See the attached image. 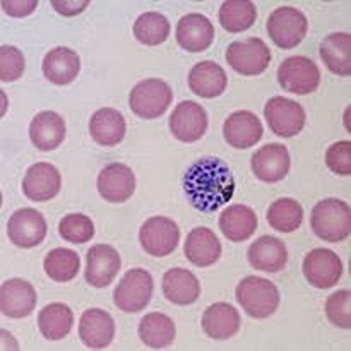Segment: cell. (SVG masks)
I'll return each mask as SVG.
<instances>
[{
    "label": "cell",
    "instance_id": "obj_1",
    "mask_svg": "<svg viewBox=\"0 0 351 351\" xmlns=\"http://www.w3.org/2000/svg\"><path fill=\"white\" fill-rule=\"evenodd\" d=\"M184 192L197 211L215 213L235 194V178L225 161L201 158L184 175Z\"/></svg>",
    "mask_w": 351,
    "mask_h": 351
},
{
    "label": "cell",
    "instance_id": "obj_2",
    "mask_svg": "<svg viewBox=\"0 0 351 351\" xmlns=\"http://www.w3.org/2000/svg\"><path fill=\"white\" fill-rule=\"evenodd\" d=\"M311 226L324 242H341L351 232V209L345 201L336 197L324 199L312 209Z\"/></svg>",
    "mask_w": 351,
    "mask_h": 351
},
{
    "label": "cell",
    "instance_id": "obj_3",
    "mask_svg": "<svg viewBox=\"0 0 351 351\" xmlns=\"http://www.w3.org/2000/svg\"><path fill=\"white\" fill-rule=\"evenodd\" d=\"M237 302L254 319H267L280 307V291L273 281L247 276L237 287Z\"/></svg>",
    "mask_w": 351,
    "mask_h": 351
},
{
    "label": "cell",
    "instance_id": "obj_4",
    "mask_svg": "<svg viewBox=\"0 0 351 351\" xmlns=\"http://www.w3.org/2000/svg\"><path fill=\"white\" fill-rule=\"evenodd\" d=\"M173 93L171 88L161 79H144L137 82L129 96L130 110L137 117L146 120L158 119L171 105Z\"/></svg>",
    "mask_w": 351,
    "mask_h": 351
},
{
    "label": "cell",
    "instance_id": "obj_5",
    "mask_svg": "<svg viewBox=\"0 0 351 351\" xmlns=\"http://www.w3.org/2000/svg\"><path fill=\"white\" fill-rule=\"evenodd\" d=\"M154 281L146 269H130L123 274L122 281L113 291L115 305L125 314H137L149 305L153 297Z\"/></svg>",
    "mask_w": 351,
    "mask_h": 351
},
{
    "label": "cell",
    "instance_id": "obj_6",
    "mask_svg": "<svg viewBox=\"0 0 351 351\" xmlns=\"http://www.w3.org/2000/svg\"><path fill=\"white\" fill-rule=\"evenodd\" d=\"M308 31V21L295 7H280L267 19V34L283 50L298 47Z\"/></svg>",
    "mask_w": 351,
    "mask_h": 351
},
{
    "label": "cell",
    "instance_id": "obj_7",
    "mask_svg": "<svg viewBox=\"0 0 351 351\" xmlns=\"http://www.w3.org/2000/svg\"><path fill=\"white\" fill-rule=\"evenodd\" d=\"M226 62L242 75H259L269 67L271 50L261 38L233 41L226 48Z\"/></svg>",
    "mask_w": 351,
    "mask_h": 351
},
{
    "label": "cell",
    "instance_id": "obj_8",
    "mask_svg": "<svg viewBox=\"0 0 351 351\" xmlns=\"http://www.w3.org/2000/svg\"><path fill=\"white\" fill-rule=\"evenodd\" d=\"M278 82L281 88L293 95H311L321 84V72L314 60L302 55L287 58L278 69Z\"/></svg>",
    "mask_w": 351,
    "mask_h": 351
},
{
    "label": "cell",
    "instance_id": "obj_9",
    "mask_svg": "<svg viewBox=\"0 0 351 351\" xmlns=\"http://www.w3.org/2000/svg\"><path fill=\"white\" fill-rule=\"evenodd\" d=\"M264 117H266L271 130L278 137H285V139L300 134L305 127V120H307L304 106L293 99L283 98V96H274V98L267 99L266 106H264Z\"/></svg>",
    "mask_w": 351,
    "mask_h": 351
},
{
    "label": "cell",
    "instance_id": "obj_10",
    "mask_svg": "<svg viewBox=\"0 0 351 351\" xmlns=\"http://www.w3.org/2000/svg\"><path fill=\"white\" fill-rule=\"evenodd\" d=\"M139 242L149 256H170L180 242V230L173 219L165 218V216H154L141 226Z\"/></svg>",
    "mask_w": 351,
    "mask_h": 351
},
{
    "label": "cell",
    "instance_id": "obj_11",
    "mask_svg": "<svg viewBox=\"0 0 351 351\" xmlns=\"http://www.w3.org/2000/svg\"><path fill=\"white\" fill-rule=\"evenodd\" d=\"M304 276L312 287L329 290L336 287L343 276V263L336 252L329 249H314L304 259Z\"/></svg>",
    "mask_w": 351,
    "mask_h": 351
},
{
    "label": "cell",
    "instance_id": "obj_12",
    "mask_svg": "<svg viewBox=\"0 0 351 351\" xmlns=\"http://www.w3.org/2000/svg\"><path fill=\"white\" fill-rule=\"evenodd\" d=\"M47 221L43 215L33 208L17 209L7 223V235L19 249H33L47 237Z\"/></svg>",
    "mask_w": 351,
    "mask_h": 351
},
{
    "label": "cell",
    "instance_id": "obj_13",
    "mask_svg": "<svg viewBox=\"0 0 351 351\" xmlns=\"http://www.w3.org/2000/svg\"><path fill=\"white\" fill-rule=\"evenodd\" d=\"M122 259L117 249L106 243L93 245L86 254L84 278L95 288H106L119 274Z\"/></svg>",
    "mask_w": 351,
    "mask_h": 351
},
{
    "label": "cell",
    "instance_id": "obj_14",
    "mask_svg": "<svg viewBox=\"0 0 351 351\" xmlns=\"http://www.w3.org/2000/svg\"><path fill=\"white\" fill-rule=\"evenodd\" d=\"M170 130L182 143H195L208 130V113L195 101L178 103L170 115Z\"/></svg>",
    "mask_w": 351,
    "mask_h": 351
},
{
    "label": "cell",
    "instance_id": "obj_15",
    "mask_svg": "<svg viewBox=\"0 0 351 351\" xmlns=\"http://www.w3.org/2000/svg\"><path fill=\"white\" fill-rule=\"evenodd\" d=\"M136 191L134 171L123 163H110L99 171L98 192L105 201L120 204L132 197Z\"/></svg>",
    "mask_w": 351,
    "mask_h": 351
},
{
    "label": "cell",
    "instance_id": "obj_16",
    "mask_svg": "<svg viewBox=\"0 0 351 351\" xmlns=\"http://www.w3.org/2000/svg\"><path fill=\"white\" fill-rule=\"evenodd\" d=\"M254 175L266 184L281 182L290 171V153L283 144H266L256 151L250 161Z\"/></svg>",
    "mask_w": 351,
    "mask_h": 351
},
{
    "label": "cell",
    "instance_id": "obj_17",
    "mask_svg": "<svg viewBox=\"0 0 351 351\" xmlns=\"http://www.w3.org/2000/svg\"><path fill=\"white\" fill-rule=\"evenodd\" d=\"M223 136L226 143L235 149H249L263 139L264 129L256 113L240 110L225 120Z\"/></svg>",
    "mask_w": 351,
    "mask_h": 351
},
{
    "label": "cell",
    "instance_id": "obj_18",
    "mask_svg": "<svg viewBox=\"0 0 351 351\" xmlns=\"http://www.w3.org/2000/svg\"><path fill=\"white\" fill-rule=\"evenodd\" d=\"M62 185L60 173L51 163H34L26 170L23 178V192L34 202L51 201Z\"/></svg>",
    "mask_w": 351,
    "mask_h": 351
},
{
    "label": "cell",
    "instance_id": "obj_19",
    "mask_svg": "<svg viewBox=\"0 0 351 351\" xmlns=\"http://www.w3.org/2000/svg\"><path fill=\"white\" fill-rule=\"evenodd\" d=\"M36 307V290L26 280H7L0 288L2 314L12 319L27 317Z\"/></svg>",
    "mask_w": 351,
    "mask_h": 351
},
{
    "label": "cell",
    "instance_id": "obj_20",
    "mask_svg": "<svg viewBox=\"0 0 351 351\" xmlns=\"http://www.w3.org/2000/svg\"><path fill=\"white\" fill-rule=\"evenodd\" d=\"M215 26L202 14H187L177 23V43L191 53H199L211 47Z\"/></svg>",
    "mask_w": 351,
    "mask_h": 351
},
{
    "label": "cell",
    "instance_id": "obj_21",
    "mask_svg": "<svg viewBox=\"0 0 351 351\" xmlns=\"http://www.w3.org/2000/svg\"><path fill=\"white\" fill-rule=\"evenodd\" d=\"M115 322L103 308H88L79 321V338L88 348L101 350L113 341Z\"/></svg>",
    "mask_w": 351,
    "mask_h": 351
},
{
    "label": "cell",
    "instance_id": "obj_22",
    "mask_svg": "<svg viewBox=\"0 0 351 351\" xmlns=\"http://www.w3.org/2000/svg\"><path fill=\"white\" fill-rule=\"evenodd\" d=\"M228 86L225 69L213 60L195 64L189 72V88L199 98L213 99L223 95Z\"/></svg>",
    "mask_w": 351,
    "mask_h": 351
},
{
    "label": "cell",
    "instance_id": "obj_23",
    "mask_svg": "<svg viewBox=\"0 0 351 351\" xmlns=\"http://www.w3.org/2000/svg\"><path fill=\"white\" fill-rule=\"evenodd\" d=\"M247 257L254 269L263 273H280L288 263V250L280 239L264 235L249 247Z\"/></svg>",
    "mask_w": 351,
    "mask_h": 351
},
{
    "label": "cell",
    "instance_id": "obj_24",
    "mask_svg": "<svg viewBox=\"0 0 351 351\" xmlns=\"http://www.w3.org/2000/svg\"><path fill=\"white\" fill-rule=\"evenodd\" d=\"M185 257L189 263L197 267H209L218 263L221 257V243L215 232L206 226H197L189 233L184 245Z\"/></svg>",
    "mask_w": 351,
    "mask_h": 351
},
{
    "label": "cell",
    "instance_id": "obj_25",
    "mask_svg": "<svg viewBox=\"0 0 351 351\" xmlns=\"http://www.w3.org/2000/svg\"><path fill=\"white\" fill-rule=\"evenodd\" d=\"M31 143L40 151H53L64 143L65 122L57 112L45 110L34 115L29 123Z\"/></svg>",
    "mask_w": 351,
    "mask_h": 351
},
{
    "label": "cell",
    "instance_id": "obj_26",
    "mask_svg": "<svg viewBox=\"0 0 351 351\" xmlns=\"http://www.w3.org/2000/svg\"><path fill=\"white\" fill-rule=\"evenodd\" d=\"M43 75L57 86L71 84L81 72V58L67 47H57L43 58Z\"/></svg>",
    "mask_w": 351,
    "mask_h": 351
},
{
    "label": "cell",
    "instance_id": "obj_27",
    "mask_svg": "<svg viewBox=\"0 0 351 351\" xmlns=\"http://www.w3.org/2000/svg\"><path fill=\"white\" fill-rule=\"evenodd\" d=\"M163 295L167 300L177 305H191L201 295V283L185 267H171L165 273L163 281H161Z\"/></svg>",
    "mask_w": 351,
    "mask_h": 351
},
{
    "label": "cell",
    "instance_id": "obj_28",
    "mask_svg": "<svg viewBox=\"0 0 351 351\" xmlns=\"http://www.w3.org/2000/svg\"><path fill=\"white\" fill-rule=\"evenodd\" d=\"M202 329L216 341H225L235 336L240 329V314L233 305L226 302L213 304L202 315Z\"/></svg>",
    "mask_w": 351,
    "mask_h": 351
},
{
    "label": "cell",
    "instance_id": "obj_29",
    "mask_svg": "<svg viewBox=\"0 0 351 351\" xmlns=\"http://www.w3.org/2000/svg\"><path fill=\"white\" fill-rule=\"evenodd\" d=\"M219 230L230 242H245L256 233L257 215L249 206H228L219 216Z\"/></svg>",
    "mask_w": 351,
    "mask_h": 351
},
{
    "label": "cell",
    "instance_id": "obj_30",
    "mask_svg": "<svg viewBox=\"0 0 351 351\" xmlns=\"http://www.w3.org/2000/svg\"><path fill=\"white\" fill-rule=\"evenodd\" d=\"M89 134L99 146H117L125 136V119L115 108H99L89 120Z\"/></svg>",
    "mask_w": 351,
    "mask_h": 351
},
{
    "label": "cell",
    "instance_id": "obj_31",
    "mask_svg": "<svg viewBox=\"0 0 351 351\" xmlns=\"http://www.w3.org/2000/svg\"><path fill=\"white\" fill-rule=\"evenodd\" d=\"M321 58L326 67L336 75H351V34L331 33L322 40Z\"/></svg>",
    "mask_w": 351,
    "mask_h": 351
},
{
    "label": "cell",
    "instance_id": "obj_32",
    "mask_svg": "<svg viewBox=\"0 0 351 351\" xmlns=\"http://www.w3.org/2000/svg\"><path fill=\"white\" fill-rule=\"evenodd\" d=\"M175 335H177L175 322L161 312H153L141 319L139 338L149 348H167L175 341Z\"/></svg>",
    "mask_w": 351,
    "mask_h": 351
},
{
    "label": "cell",
    "instance_id": "obj_33",
    "mask_svg": "<svg viewBox=\"0 0 351 351\" xmlns=\"http://www.w3.org/2000/svg\"><path fill=\"white\" fill-rule=\"evenodd\" d=\"M74 324V314L65 304H50L41 308L38 315V328L48 341H60L67 338Z\"/></svg>",
    "mask_w": 351,
    "mask_h": 351
},
{
    "label": "cell",
    "instance_id": "obj_34",
    "mask_svg": "<svg viewBox=\"0 0 351 351\" xmlns=\"http://www.w3.org/2000/svg\"><path fill=\"white\" fill-rule=\"evenodd\" d=\"M257 19L256 3L250 0H226L219 7V24L228 33H242Z\"/></svg>",
    "mask_w": 351,
    "mask_h": 351
},
{
    "label": "cell",
    "instance_id": "obj_35",
    "mask_svg": "<svg viewBox=\"0 0 351 351\" xmlns=\"http://www.w3.org/2000/svg\"><path fill=\"white\" fill-rule=\"evenodd\" d=\"M304 221V208L291 197H281L267 209V223L273 230L281 233H291L300 228Z\"/></svg>",
    "mask_w": 351,
    "mask_h": 351
},
{
    "label": "cell",
    "instance_id": "obj_36",
    "mask_svg": "<svg viewBox=\"0 0 351 351\" xmlns=\"http://www.w3.org/2000/svg\"><path fill=\"white\" fill-rule=\"evenodd\" d=\"M43 269L50 280L57 283H67L79 274L81 259L79 254L71 249H53L47 254L43 261Z\"/></svg>",
    "mask_w": 351,
    "mask_h": 351
},
{
    "label": "cell",
    "instance_id": "obj_37",
    "mask_svg": "<svg viewBox=\"0 0 351 351\" xmlns=\"http://www.w3.org/2000/svg\"><path fill=\"white\" fill-rule=\"evenodd\" d=\"M170 34V23L160 12H144L134 23V36L139 43L156 47L167 41Z\"/></svg>",
    "mask_w": 351,
    "mask_h": 351
},
{
    "label": "cell",
    "instance_id": "obj_38",
    "mask_svg": "<svg viewBox=\"0 0 351 351\" xmlns=\"http://www.w3.org/2000/svg\"><path fill=\"white\" fill-rule=\"evenodd\" d=\"M58 233L64 240L71 243H88L95 237V225L91 218L81 213H72V215L64 216L58 223Z\"/></svg>",
    "mask_w": 351,
    "mask_h": 351
},
{
    "label": "cell",
    "instance_id": "obj_39",
    "mask_svg": "<svg viewBox=\"0 0 351 351\" xmlns=\"http://www.w3.org/2000/svg\"><path fill=\"white\" fill-rule=\"evenodd\" d=\"M351 291L350 290H339L332 293L326 302V315H328L329 322L335 324L336 328L350 329L351 328Z\"/></svg>",
    "mask_w": 351,
    "mask_h": 351
},
{
    "label": "cell",
    "instance_id": "obj_40",
    "mask_svg": "<svg viewBox=\"0 0 351 351\" xmlns=\"http://www.w3.org/2000/svg\"><path fill=\"white\" fill-rule=\"evenodd\" d=\"M26 60L24 53L12 45L0 47V79L2 82H12L23 75Z\"/></svg>",
    "mask_w": 351,
    "mask_h": 351
},
{
    "label": "cell",
    "instance_id": "obj_41",
    "mask_svg": "<svg viewBox=\"0 0 351 351\" xmlns=\"http://www.w3.org/2000/svg\"><path fill=\"white\" fill-rule=\"evenodd\" d=\"M328 168L336 175L348 177L351 175V143L350 141H338L329 146L326 153Z\"/></svg>",
    "mask_w": 351,
    "mask_h": 351
},
{
    "label": "cell",
    "instance_id": "obj_42",
    "mask_svg": "<svg viewBox=\"0 0 351 351\" xmlns=\"http://www.w3.org/2000/svg\"><path fill=\"white\" fill-rule=\"evenodd\" d=\"M38 7V2L34 0H3L2 9L5 14L12 17H26Z\"/></svg>",
    "mask_w": 351,
    "mask_h": 351
},
{
    "label": "cell",
    "instance_id": "obj_43",
    "mask_svg": "<svg viewBox=\"0 0 351 351\" xmlns=\"http://www.w3.org/2000/svg\"><path fill=\"white\" fill-rule=\"evenodd\" d=\"M89 5L88 0H65V2H51V7H53L55 10H57L60 16H77V14H81L82 10L86 9V7Z\"/></svg>",
    "mask_w": 351,
    "mask_h": 351
}]
</instances>
